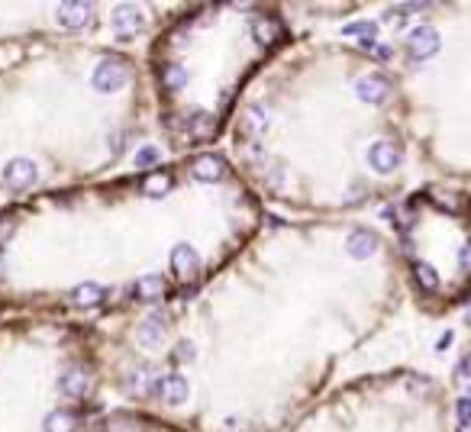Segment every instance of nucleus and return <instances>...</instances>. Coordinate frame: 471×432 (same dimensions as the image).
<instances>
[{
  "mask_svg": "<svg viewBox=\"0 0 471 432\" xmlns=\"http://www.w3.org/2000/svg\"><path fill=\"white\" fill-rule=\"evenodd\" d=\"M159 394L165 403H171V407H178V403L188 400L190 387H188V378H181V374H165V378L159 381Z\"/></svg>",
  "mask_w": 471,
  "mask_h": 432,
  "instance_id": "obj_17",
  "label": "nucleus"
},
{
  "mask_svg": "<svg viewBox=\"0 0 471 432\" xmlns=\"http://www.w3.org/2000/svg\"><path fill=\"white\" fill-rule=\"evenodd\" d=\"M455 374H458V378H465V381H471V355H465L462 362H458Z\"/></svg>",
  "mask_w": 471,
  "mask_h": 432,
  "instance_id": "obj_31",
  "label": "nucleus"
},
{
  "mask_svg": "<svg viewBox=\"0 0 471 432\" xmlns=\"http://www.w3.org/2000/svg\"><path fill=\"white\" fill-rule=\"evenodd\" d=\"M13 233H16V223H13V220H0V245L7 242Z\"/></svg>",
  "mask_w": 471,
  "mask_h": 432,
  "instance_id": "obj_30",
  "label": "nucleus"
},
{
  "mask_svg": "<svg viewBox=\"0 0 471 432\" xmlns=\"http://www.w3.org/2000/svg\"><path fill=\"white\" fill-rule=\"evenodd\" d=\"M407 52L417 61L436 55L439 52V32H436L433 26H417V30L410 32V39H407Z\"/></svg>",
  "mask_w": 471,
  "mask_h": 432,
  "instance_id": "obj_6",
  "label": "nucleus"
},
{
  "mask_svg": "<svg viewBox=\"0 0 471 432\" xmlns=\"http://www.w3.org/2000/svg\"><path fill=\"white\" fill-rule=\"evenodd\" d=\"M0 274H4V258H0Z\"/></svg>",
  "mask_w": 471,
  "mask_h": 432,
  "instance_id": "obj_35",
  "label": "nucleus"
},
{
  "mask_svg": "<svg viewBox=\"0 0 471 432\" xmlns=\"http://www.w3.org/2000/svg\"><path fill=\"white\" fill-rule=\"evenodd\" d=\"M142 23H145L142 13H139V7H133V4H123V7L114 10V30H116V39H120V42H130V39L142 30Z\"/></svg>",
  "mask_w": 471,
  "mask_h": 432,
  "instance_id": "obj_7",
  "label": "nucleus"
},
{
  "mask_svg": "<svg viewBox=\"0 0 471 432\" xmlns=\"http://www.w3.org/2000/svg\"><path fill=\"white\" fill-rule=\"evenodd\" d=\"M139 345H142V349H155V345H161V339H165L168 335V316L165 313H149V316L142 319V323H139Z\"/></svg>",
  "mask_w": 471,
  "mask_h": 432,
  "instance_id": "obj_8",
  "label": "nucleus"
},
{
  "mask_svg": "<svg viewBox=\"0 0 471 432\" xmlns=\"http://www.w3.org/2000/svg\"><path fill=\"white\" fill-rule=\"evenodd\" d=\"M100 300H104V288L94 284V280H84V284H78V288L71 290V304L81 307V310H91V307H97Z\"/></svg>",
  "mask_w": 471,
  "mask_h": 432,
  "instance_id": "obj_18",
  "label": "nucleus"
},
{
  "mask_svg": "<svg viewBox=\"0 0 471 432\" xmlns=\"http://www.w3.org/2000/svg\"><path fill=\"white\" fill-rule=\"evenodd\" d=\"M417 284L426 290V294H433V290H439V274H436L433 265H426V261H417Z\"/></svg>",
  "mask_w": 471,
  "mask_h": 432,
  "instance_id": "obj_24",
  "label": "nucleus"
},
{
  "mask_svg": "<svg viewBox=\"0 0 471 432\" xmlns=\"http://www.w3.org/2000/svg\"><path fill=\"white\" fill-rule=\"evenodd\" d=\"M465 316H468V323H471V307H468V313H465Z\"/></svg>",
  "mask_w": 471,
  "mask_h": 432,
  "instance_id": "obj_34",
  "label": "nucleus"
},
{
  "mask_svg": "<svg viewBox=\"0 0 471 432\" xmlns=\"http://www.w3.org/2000/svg\"><path fill=\"white\" fill-rule=\"evenodd\" d=\"M355 94H358V100L378 106L391 97V81L384 75H362L355 81Z\"/></svg>",
  "mask_w": 471,
  "mask_h": 432,
  "instance_id": "obj_5",
  "label": "nucleus"
},
{
  "mask_svg": "<svg viewBox=\"0 0 471 432\" xmlns=\"http://www.w3.org/2000/svg\"><path fill=\"white\" fill-rule=\"evenodd\" d=\"M245 126H249V132H262V129L268 126V110L262 104L249 106V113H245Z\"/></svg>",
  "mask_w": 471,
  "mask_h": 432,
  "instance_id": "obj_25",
  "label": "nucleus"
},
{
  "mask_svg": "<svg viewBox=\"0 0 471 432\" xmlns=\"http://www.w3.org/2000/svg\"><path fill=\"white\" fill-rule=\"evenodd\" d=\"M171 358H175V362H194V342L181 339L175 345V352H171Z\"/></svg>",
  "mask_w": 471,
  "mask_h": 432,
  "instance_id": "obj_28",
  "label": "nucleus"
},
{
  "mask_svg": "<svg viewBox=\"0 0 471 432\" xmlns=\"http://www.w3.org/2000/svg\"><path fill=\"white\" fill-rule=\"evenodd\" d=\"M171 187H175V175L171 171H165V168H159V171H149V175L142 178V184H139V190H142L145 197L152 200H161L171 194Z\"/></svg>",
  "mask_w": 471,
  "mask_h": 432,
  "instance_id": "obj_14",
  "label": "nucleus"
},
{
  "mask_svg": "<svg viewBox=\"0 0 471 432\" xmlns=\"http://www.w3.org/2000/svg\"><path fill=\"white\" fill-rule=\"evenodd\" d=\"M171 274H175L178 284H194L200 274V255L190 249L188 242H178L175 252H171Z\"/></svg>",
  "mask_w": 471,
  "mask_h": 432,
  "instance_id": "obj_2",
  "label": "nucleus"
},
{
  "mask_svg": "<svg viewBox=\"0 0 471 432\" xmlns=\"http://www.w3.org/2000/svg\"><path fill=\"white\" fill-rule=\"evenodd\" d=\"M59 390L65 397H71V400H81V397H87V390H91V374L84 371V368H65L59 378Z\"/></svg>",
  "mask_w": 471,
  "mask_h": 432,
  "instance_id": "obj_10",
  "label": "nucleus"
},
{
  "mask_svg": "<svg viewBox=\"0 0 471 432\" xmlns=\"http://www.w3.org/2000/svg\"><path fill=\"white\" fill-rule=\"evenodd\" d=\"M378 249H381V239L372 233V229H355V233L345 239V252H349L352 258H358V261L372 258Z\"/></svg>",
  "mask_w": 471,
  "mask_h": 432,
  "instance_id": "obj_12",
  "label": "nucleus"
},
{
  "mask_svg": "<svg viewBox=\"0 0 471 432\" xmlns=\"http://www.w3.org/2000/svg\"><path fill=\"white\" fill-rule=\"evenodd\" d=\"M130 78H133V65H130V61L120 58V55H104V58H100V65L94 68L91 84H94V91H100V94H116L120 87H126V84H130Z\"/></svg>",
  "mask_w": 471,
  "mask_h": 432,
  "instance_id": "obj_1",
  "label": "nucleus"
},
{
  "mask_svg": "<svg viewBox=\"0 0 471 432\" xmlns=\"http://www.w3.org/2000/svg\"><path fill=\"white\" fill-rule=\"evenodd\" d=\"M161 290H165V284H161V274H145V278L136 284L139 300H145V304H152V300H159V297H161Z\"/></svg>",
  "mask_w": 471,
  "mask_h": 432,
  "instance_id": "obj_21",
  "label": "nucleus"
},
{
  "mask_svg": "<svg viewBox=\"0 0 471 432\" xmlns=\"http://www.w3.org/2000/svg\"><path fill=\"white\" fill-rule=\"evenodd\" d=\"M455 419H458V429H468L471 426V397L468 394L455 403Z\"/></svg>",
  "mask_w": 471,
  "mask_h": 432,
  "instance_id": "obj_27",
  "label": "nucleus"
},
{
  "mask_svg": "<svg viewBox=\"0 0 471 432\" xmlns=\"http://www.w3.org/2000/svg\"><path fill=\"white\" fill-rule=\"evenodd\" d=\"M252 36H255V42L259 46H278L284 39V23L281 20H274V16H259L255 20V26H252Z\"/></svg>",
  "mask_w": 471,
  "mask_h": 432,
  "instance_id": "obj_15",
  "label": "nucleus"
},
{
  "mask_svg": "<svg viewBox=\"0 0 471 432\" xmlns=\"http://www.w3.org/2000/svg\"><path fill=\"white\" fill-rule=\"evenodd\" d=\"M159 78H161V87H165L168 94H178V91H184V87H188V68L175 65V61H171V65H165Z\"/></svg>",
  "mask_w": 471,
  "mask_h": 432,
  "instance_id": "obj_19",
  "label": "nucleus"
},
{
  "mask_svg": "<svg viewBox=\"0 0 471 432\" xmlns=\"http://www.w3.org/2000/svg\"><path fill=\"white\" fill-rule=\"evenodd\" d=\"M184 126V136L194 139V142H200V139H210L213 129H216V123H213L210 113H204V110H190L188 120H181Z\"/></svg>",
  "mask_w": 471,
  "mask_h": 432,
  "instance_id": "obj_16",
  "label": "nucleus"
},
{
  "mask_svg": "<svg viewBox=\"0 0 471 432\" xmlns=\"http://www.w3.org/2000/svg\"><path fill=\"white\" fill-rule=\"evenodd\" d=\"M458 268H462L465 274H471V242H465L462 249H458Z\"/></svg>",
  "mask_w": 471,
  "mask_h": 432,
  "instance_id": "obj_29",
  "label": "nucleus"
},
{
  "mask_svg": "<svg viewBox=\"0 0 471 432\" xmlns=\"http://www.w3.org/2000/svg\"><path fill=\"white\" fill-rule=\"evenodd\" d=\"M159 159H161V152L155 149V145H142L136 152V165L139 168H152V165H159Z\"/></svg>",
  "mask_w": 471,
  "mask_h": 432,
  "instance_id": "obj_26",
  "label": "nucleus"
},
{
  "mask_svg": "<svg viewBox=\"0 0 471 432\" xmlns=\"http://www.w3.org/2000/svg\"><path fill=\"white\" fill-rule=\"evenodd\" d=\"M100 432H139V423L130 416V413H114V416H106Z\"/></svg>",
  "mask_w": 471,
  "mask_h": 432,
  "instance_id": "obj_23",
  "label": "nucleus"
},
{
  "mask_svg": "<svg viewBox=\"0 0 471 432\" xmlns=\"http://www.w3.org/2000/svg\"><path fill=\"white\" fill-rule=\"evenodd\" d=\"M372 52H374V55H378V58H384V61H388V58H391V46H374V49H372Z\"/></svg>",
  "mask_w": 471,
  "mask_h": 432,
  "instance_id": "obj_33",
  "label": "nucleus"
},
{
  "mask_svg": "<svg viewBox=\"0 0 471 432\" xmlns=\"http://www.w3.org/2000/svg\"><path fill=\"white\" fill-rule=\"evenodd\" d=\"M39 171H36V161L30 159H10L7 168H4V184H7L10 190H30L32 184H36Z\"/></svg>",
  "mask_w": 471,
  "mask_h": 432,
  "instance_id": "obj_4",
  "label": "nucleus"
},
{
  "mask_svg": "<svg viewBox=\"0 0 471 432\" xmlns=\"http://www.w3.org/2000/svg\"><path fill=\"white\" fill-rule=\"evenodd\" d=\"M123 390H126L130 397H152V394H159V381H155V374H152L149 364H139L136 371L123 381Z\"/></svg>",
  "mask_w": 471,
  "mask_h": 432,
  "instance_id": "obj_11",
  "label": "nucleus"
},
{
  "mask_svg": "<svg viewBox=\"0 0 471 432\" xmlns=\"http://www.w3.org/2000/svg\"><path fill=\"white\" fill-rule=\"evenodd\" d=\"M403 161V152L397 142H388V139H381V142H374L372 149H368V165H372V171H378V175H391V171H397Z\"/></svg>",
  "mask_w": 471,
  "mask_h": 432,
  "instance_id": "obj_3",
  "label": "nucleus"
},
{
  "mask_svg": "<svg viewBox=\"0 0 471 432\" xmlns=\"http://www.w3.org/2000/svg\"><path fill=\"white\" fill-rule=\"evenodd\" d=\"M190 175L200 184H216L226 175V161L220 155H197V159L190 161Z\"/></svg>",
  "mask_w": 471,
  "mask_h": 432,
  "instance_id": "obj_9",
  "label": "nucleus"
},
{
  "mask_svg": "<svg viewBox=\"0 0 471 432\" xmlns=\"http://www.w3.org/2000/svg\"><path fill=\"white\" fill-rule=\"evenodd\" d=\"M42 429L46 432H71L75 429V416L68 409H52L46 419H42Z\"/></svg>",
  "mask_w": 471,
  "mask_h": 432,
  "instance_id": "obj_22",
  "label": "nucleus"
},
{
  "mask_svg": "<svg viewBox=\"0 0 471 432\" xmlns=\"http://www.w3.org/2000/svg\"><path fill=\"white\" fill-rule=\"evenodd\" d=\"M468 397H471V387H468Z\"/></svg>",
  "mask_w": 471,
  "mask_h": 432,
  "instance_id": "obj_36",
  "label": "nucleus"
},
{
  "mask_svg": "<svg viewBox=\"0 0 471 432\" xmlns=\"http://www.w3.org/2000/svg\"><path fill=\"white\" fill-rule=\"evenodd\" d=\"M94 16V7L91 4H84V0H75V4H61L59 7V23L65 30H84V26L91 23Z\"/></svg>",
  "mask_w": 471,
  "mask_h": 432,
  "instance_id": "obj_13",
  "label": "nucleus"
},
{
  "mask_svg": "<svg viewBox=\"0 0 471 432\" xmlns=\"http://www.w3.org/2000/svg\"><path fill=\"white\" fill-rule=\"evenodd\" d=\"M452 339H455V333H442V339H439V345H436V349H448V345H452Z\"/></svg>",
  "mask_w": 471,
  "mask_h": 432,
  "instance_id": "obj_32",
  "label": "nucleus"
},
{
  "mask_svg": "<svg viewBox=\"0 0 471 432\" xmlns=\"http://www.w3.org/2000/svg\"><path fill=\"white\" fill-rule=\"evenodd\" d=\"M345 36H352V39H358L365 49H374L378 46V26L374 23H368V20H358V23H349L345 26Z\"/></svg>",
  "mask_w": 471,
  "mask_h": 432,
  "instance_id": "obj_20",
  "label": "nucleus"
}]
</instances>
